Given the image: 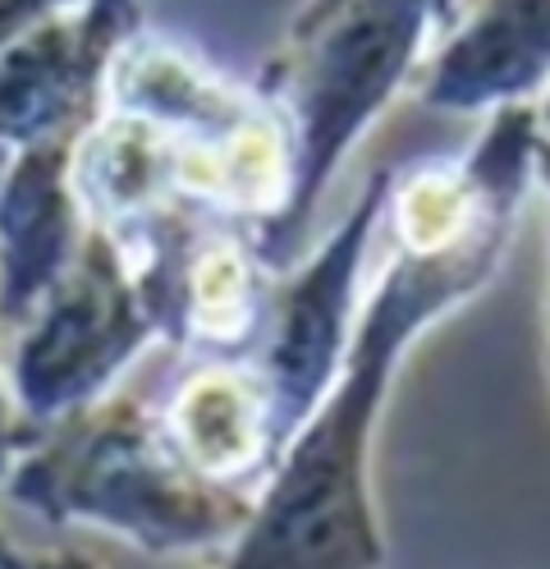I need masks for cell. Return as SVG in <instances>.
Segmentation results:
<instances>
[{
	"instance_id": "cell-12",
	"label": "cell",
	"mask_w": 550,
	"mask_h": 569,
	"mask_svg": "<svg viewBox=\"0 0 550 569\" xmlns=\"http://www.w3.org/2000/svg\"><path fill=\"white\" fill-rule=\"evenodd\" d=\"M537 166H541V174H546V189H550V142H541V138H537Z\"/></svg>"
},
{
	"instance_id": "cell-5",
	"label": "cell",
	"mask_w": 550,
	"mask_h": 569,
	"mask_svg": "<svg viewBox=\"0 0 550 569\" xmlns=\"http://www.w3.org/2000/svg\"><path fill=\"white\" fill-rule=\"evenodd\" d=\"M394 174L377 170V180L362 189L353 217L321 243V253L293 276L271 303L267 340L257 353V381L271 405V432H276V459L284 446L303 432V422L326 400L330 381L344 368V331L353 308V284L367 258V243L390 207Z\"/></svg>"
},
{
	"instance_id": "cell-11",
	"label": "cell",
	"mask_w": 550,
	"mask_h": 569,
	"mask_svg": "<svg viewBox=\"0 0 550 569\" xmlns=\"http://www.w3.org/2000/svg\"><path fill=\"white\" fill-rule=\"evenodd\" d=\"M10 469V409H6V396H0V473Z\"/></svg>"
},
{
	"instance_id": "cell-7",
	"label": "cell",
	"mask_w": 550,
	"mask_h": 569,
	"mask_svg": "<svg viewBox=\"0 0 550 569\" xmlns=\"http://www.w3.org/2000/svg\"><path fill=\"white\" fill-rule=\"evenodd\" d=\"M73 148L14 157L0 184V331L14 336L23 317L69 271L88 239V217L69 180Z\"/></svg>"
},
{
	"instance_id": "cell-3",
	"label": "cell",
	"mask_w": 550,
	"mask_h": 569,
	"mask_svg": "<svg viewBox=\"0 0 550 569\" xmlns=\"http://www.w3.org/2000/svg\"><path fill=\"white\" fill-rule=\"evenodd\" d=\"M436 6H317L280 64L289 198L262 230L267 258H289L340 157L413 74Z\"/></svg>"
},
{
	"instance_id": "cell-8",
	"label": "cell",
	"mask_w": 550,
	"mask_h": 569,
	"mask_svg": "<svg viewBox=\"0 0 550 569\" xmlns=\"http://www.w3.org/2000/svg\"><path fill=\"white\" fill-rule=\"evenodd\" d=\"M422 83L436 111H513L550 83V6H482L436 51Z\"/></svg>"
},
{
	"instance_id": "cell-9",
	"label": "cell",
	"mask_w": 550,
	"mask_h": 569,
	"mask_svg": "<svg viewBox=\"0 0 550 569\" xmlns=\"http://www.w3.org/2000/svg\"><path fill=\"white\" fill-rule=\"evenodd\" d=\"M166 432L179 455L220 487H234L276 455L271 405L252 368H202L183 381L166 413Z\"/></svg>"
},
{
	"instance_id": "cell-2",
	"label": "cell",
	"mask_w": 550,
	"mask_h": 569,
	"mask_svg": "<svg viewBox=\"0 0 550 569\" xmlns=\"http://www.w3.org/2000/svg\"><path fill=\"white\" fill-rule=\"evenodd\" d=\"M14 496L51 523H88L142 551H202L239 538L252 501L207 482L170 441L161 413L133 400L92 405L10 469Z\"/></svg>"
},
{
	"instance_id": "cell-1",
	"label": "cell",
	"mask_w": 550,
	"mask_h": 569,
	"mask_svg": "<svg viewBox=\"0 0 550 569\" xmlns=\"http://www.w3.org/2000/svg\"><path fill=\"white\" fill-rule=\"evenodd\" d=\"M519 198L487 207L446 248H399L367 303L353 349L303 432L276 459V478L252 501V519L226 569H381V532L367 459L381 396L413 336L482 284L504 243Z\"/></svg>"
},
{
	"instance_id": "cell-10",
	"label": "cell",
	"mask_w": 550,
	"mask_h": 569,
	"mask_svg": "<svg viewBox=\"0 0 550 569\" xmlns=\"http://www.w3.org/2000/svg\"><path fill=\"white\" fill-rule=\"evenodd\" d=\"M0 569H97V565L83 560V556H69V551L28 556V551H14L6 538H0Z\"/></svg>"
},
{
	"instance_id": "cell-4",
	"label": "cell",
	"mask_w": 550,
	"mask_h": 569,
	"mask_svg": "<svg viewBox=\"0 0 550 569\" xmlns=\"http://www.w3.org/2000/svg\"><path fill=\"white\" fill-rule=\"evenodd\" d=\"M152 331L157 317L129 253L101 226H88L79 258L14 331V396L23 413L64 422L92 409Z\"/></svg>"
},
{
	"instance_id": "cell-6",
	"label": "cell",
	"mask_w": 550,
	"mask_h": 569,
	"mask_svg": "<svg viewBox=\"0 0 550 569\" xmlns=\"http://www.w3.org/2000/svg\"><path fill=\"white\" fill-rule=\"evenodd\" d=\"M120 6H83L37 14L19 38L0 47V142L23 152L73 148L101 116L110 60L120 51Z\"/></svg>"
}]
</instances>
